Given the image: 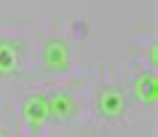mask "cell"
<instances>
[{"instance_id":"3957f363","label":"cell","mask_w":158,"mask_h":137,"mask_svg":"<svg viewBox=\"0 0 158 137\" xmlns=\"http://www.w3.org/2000/svg\"><path fill=\"white\" fill-rule=\"evenodd\" d=\"M22 57H24V51H22L19 41H11V38L0 41V78L14 75L22 67Z\"/></svg>"},{"instance_id":"7a4b0ae2","label":"cell","mask_w":158,"mask_h":137,"mask_svg":"<svg viewBox=\"0 0 158 137\" xmlns=\"http://www.w3.org/2000/svg\"><path fill=\"white\" fill-rule=\"evenodd\" d=\"M43 65L51 73H62L70 65V46L62 38H48L43 46Z\"/></svg>"},{"instance_id":"5b68a950","label":"cell","mask_w":158,"mask_h":137,"mask_svg":"<svg viewBox=\"0 0 158 137\" xmlns=\"http://www.w3.org/2000/svg\"><path fill=\"white\" fill-rule=\"evenodd\" d=\"M75 113V100L73 94H67V92H56V94L48 97V118L56 121V124H64V121L73 118Z\"/></svg>"},{"instance_id":"8992f818","label":"cell","mask_w":158,"mask_h":137,"mask_svg":"<svg viewBox=\"0 0 158 137\" xmlns=\"http://www.w3.org/2000/svg\"><path fill=\"white\" fill-rule=\"evenodd\" d=\"M134 97L142 105H153L158 100V81L156 73H139L134 78Z\"/></svg>"},{"instance_id":"6da1fadb","label":"cell","mask_w":158,"mask_h":137,"mask_svg":"<svg viewBox=\"0 0 158 137\" xmlns=\"http://www.w3.org/2000/svg\"><path fill=\"white\" fill-rule=\"evenodd\" d=\"M97 110H99L102 118L107 121H115L123 116L126 110V97L121 89H115V86H105L99 94H97Z\"/></svg>"},{"instance_id":"52a82bcc","label":"cell","mask_w":158,"mask_h":137,"mask_svg":"<svg viewBox=\"0 0 158 137\" xmlns=\"http://www.w3.org/2000/svg\"><path fill=\"white\" fill-rule=\"evenodd\" d=\"M0 137H6V132H3V129H0Z\"/></svg>"},{"instance_id":"277c9868","label":"cell","mask_w":158,"mask_h":137,"mask_svg":"<svg viewBox=\"0 0 158 137\" xmlns=\"http://www.w3.org/2000/svg\"><path fill=\"white\" fill-rule=\"evenodd\" d=\"M22 116L30 126H43L48 121V97L46 94H27L22 102Z\"/></svg>"}]
</instances>
